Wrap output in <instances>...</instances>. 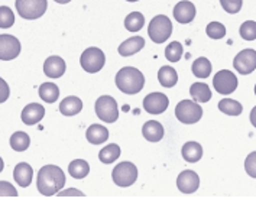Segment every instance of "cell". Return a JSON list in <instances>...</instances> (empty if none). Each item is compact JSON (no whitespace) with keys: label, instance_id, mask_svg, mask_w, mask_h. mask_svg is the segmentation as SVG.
I'll list each match as a JSON object with an SVG mask.
<instances>
[{"label":"cell","instance_id":"obj_1","mask_svg":"<svg viewBox=\"0 0 256 224\" xmlns=\"http://www.w3.org/2000/svg\"><path fill=\"white\" fill-rule=\"evenodd\" d=\"M66 184V174L56 165H45L38 172L36 186L42 196L51 197L60 192Z\"/></svg>","mask_w":256,"mask_h":224},{"label":"cell","instance_id":"obj_2","mask_svg":"<svg viewBox=\"0 0 256 224\" xmlns=\"http://www.w3.org/2000/svg\"><path fill=\"white\" fill-rule=\"evenodd\" d=\"M116 86L124 94H138L145 86V76L135 66H123L116 74Z\"/></svg>","mask_w":256,"mask_h":224},{"label":"cell","instance_id":"obj_3","mask_svg":"<svg viewBox=\"0 0 256 224\" xmlns=\"http://www.w3.org/2000/svg\"><path fill=\"white\" fill-rule=\"evenodd\" d=\"M172 34V24L168 16L158 14L155 16L148 26V35L155 44H164Z\"/></svg>","mask_w":256,"mask_h":224},{"label":"cell","instance_id":"obj_4","mask_svg":"<svg viewBox=\"0 0 256 224\" xmlns=\"http://www.w3.org/2000/svg\"><path fill=\"white\" fill-rule=\"evenodd\" d=\"M18 14L28 20H35L46 12V0H16L14 3Z\"/></svg>","mask_w":256,"mask_h":224},{"label":"cell","instance_id":"obj_5","mask_svg":"<svg viewBox=\"0 0 256 224\" xmlns=\"http://www.w3.org/2000/svg\"><path fill=\"white\" fill-rule=\"evenodd\" d=\"M112 178H113V182L119 186H130V185L135 184V181L138 180V168L132 162H120L118 164L113 172H112Z\"/></svg>","mask_w":256,"mask_h":224},{"label":"cell","instance_id":"obj_6","mask_svg":"<svg viewBox=\"0 0 256 224\" xmlns=\"http://www.w3.org/2000/svg\"><path fill=\"white\" fill-rule=\"evenodd\" d=\"M176 116L184 124H194L202 118V108L192 100H182L176 104Z\"/></svg>","mask_w":256,"mask_h":224},{"label":"cell","instance_id":"obj_7","mask_svg":"<svg viewBox=\"0 0 256 224\" xmlns=\"http://www.w3.org/2000/svg\"><path fill=\"white\" fill-rule=\"evenodd\" d=\"M104 62H106V56H104V52L100 48L90 46L81 54V66H82L84 71H87L90 74L98 72L104 66Z\"/></svg>","mask_w":256,"mask_h":224},{"label":"cell","instance_id":"obj_8","mask_svg":"<svg viewBox=\"0 0 256 224\" xmlns=\"http://www.w3.org/2000/svg\"><path fill=\"white\" fill-rule=\"evenodd\" d=\"M96 114L106 123H114L119 119V107L113 97L102 96L96 102Z\"/></svg>","mask_w":256,"mask_h":224},{"label":"cell","instance_id":"obj_9","mask_svg":"<svg viewBox=\"0 0 256 224\" xmlns=\"http://www.w3.org/2000/svg\"><path fill=\"white\" fill-rule=\"evenodd\" d=\"M213 86H214V90L218 94L229 96V94H232V92L238 88L239 82H238V77L232 71H229V70H222V71H218L216 76H214Z\"/></svg>","mask_w":256,"mask_h":224},{"label":"cell","instance_id":"obj_10","mask_svg":"<svg viewBox=\"0 0 256 224\" xmlns=\"http://www.w3.org/2000/svg\"><path fill=\"white\" fill-rule=\"evenodd\" d=\"M233 66L234 70L242 74L248 76L252 74L256 70V51L255 50H243L238 54L233 60Z\"/></svg>","mask_w":256,"mask_h":224},{"label":"cell","instance_id":"obj_11","mask_svg":"<svg viewBox=\"0 0 256 224\" xmlns=\"http://www.w3.org/2000/svg\"><path fill=\"white\" fill-rule=\"evenodd\" d=\"M20 54V42L14 35H0V60L12 61Z\"/></svg>","mask_w":256,"mask_h":224},{"label":"cell","instance_id":"obj_12","mask_svg":"<svg viewBox=\"0 0 256 224\" xmlns=\"http://www.w3.org/2000/svg\"><path fill=\"white\" fill-rule=\"evenodd\" d=\"M170 104L168 97L164 92H150L144 100V108L149 114H161Z\"/></svg>","mask_w":256,"mask_h":224},{"label":"cell","instance_id":"obj_13","mask_svg":"<svg viewBox=\"0 0 256 224\" xmlns=\"http://www.w3.org/2000/svg\"><path fill=\"white\" fill-rule=\"evenodd\" d=\"M176 186L184 194L196 192L200 186V178H198L197 172L191 171V170H186L181 172L176 178Z\"/></svg>","mask_w":256,"mask_h":224},{"label":"cell","instance_id":"obj_14","mask_svg":"<svg viewBox=\"0 0 256 224\" xmlns=\"http://www.w3.org/2000/svg\"><path fill=\"white\" fill-rule=\"evenodd\" d=\"M174 18L178 24L187 25L190 22H192L196 18V6L188 0L178 2L174 8Z\"/></svg>","mask_w":256,"mask_h":224},{"label":"cell","instance_id":"obj_15","mask_svg":"<svg viewBox=\"0 0 256 224\" xmlns=\"http://www.w3.org/2000/svg\"><path fill=\"white\" fill-rule=\"evenodd\" d=\"M66 68H67L66 61L58 55L48 56L44 62V72L50 78H60L66 72Z\"/></svg>","mask_w":256,"mask_h":224},{"label":"cell","instance_id":"obj_16","mask_svg":"<svg viewBox=\"0 0 256 224\" xmlns=\"http://www.w3.org/2000/svg\"><path fill=\"white\" fill-rule=\"evenodd\" d=\"M45 116V107L38 104V103H30L22 110V122L28 126H34L36 123H40V120Z\"/></svg>","mask_w":256,"mask_h":224},{"label":"cell","instance_id":"obj_17","mask_svg":"<svg viewBox=\"0 0 256 224\" xmlns=\"http://www.w3.org/2000/svg\"><path fill=\"white\" fill-rule=\"evenodd\" d=\"M14 181L18 182V185H20L22 188H26L32 182L34 178V170L32 166L26 164V162H20L14 166Z\"/></svg>","mask_w":256,"mask_h":224},{"label":"cell","instance_id":"obj_18","mask_svg":"<svg viewBox=\"0 0 256 224\" xmlns=\"http://www.w3.org/2000/svg\"><path fill=\"white\" fill-rule=\"evenodd\" d=\"M142 134L149 142H160L164 138V126L156 120H148L142 128Z\"/></svg>","mask_w":256,"mask_h":224},{"label":"cell","instance_id":"obj_19","mask_svg":"<svg viewBox=\"0 0 256 224\" xmlns=\"http://www.w3.org/2000/svg\"><path fill=\"white\" fill-rule=\"evenodd\" d=\"M144 46H145V40L142 36H134L122 42L118 51L122 56H130L134 54L139 52Z\"/></svg>","mask_w":256,"mask_h":224},{"label":"cell","instance_id":"obj_20","mask_svg":"<svg viewBox=\"0 0 256 224\" xmlns=\"http://www.w3.org/2000/svg\"><path fill=\"white\" fill-rule=\"evenodd\" d=\"M81 110H82V102H81L78 97L76 96H70V97H66L61 104H60V112L64 114V116H76L78 114Z\"/></svg>","mask_w":256,"mask_h":224},{"label":"cell","instance_id":"obj_21","mask_svg":"<svg viewBox=\"0 0 256 224\" xmlns=\"http://www.w3.org/2000/svg\"><path fill=\"white\" fill-rule=\"evenodd\" d=\"M86 138L93 145H102L108 139V130L102 124H92L86 132Z\"/></svg>","mask_w":256,"mask_h":224},{"label":"cell","instance_id":"obj_22","mask_svg":"<svg viewBox=\"0 0 256 224\" xmlns=\"http://www.w3.org/2000/svg\"><path fill=\"white\" fill-rule=\"evenodd\" d=\"M190 94L196 103H207L212 98V90L204 82H194L190 88Z\"/></svg>","mask_w":256,"mask_h":224},{"label":"cell","instance_id":"obj_23","mask_svg":"<svg viewBox=\"0 0 256 224\" xmlns=\"http://www.w3.org/2000/svg\"><path fill=\"white\" fill-rule=\"evenodd\" d=\"M181 155L187 162H198L202 156V146L197 142H187L181 149Z\"/></svg>","mask_w":256,"mask_h":224},{"label":"cell","instance_id":"obj_24","mask_svg":"<svg viewBox=\"0 0 256 224\" xmlns=\"http://www.w3.org/2000/svg\"><path fill=\"white\" fill-rule=\"evenodd\" d=\"M158 81L161 82L162 87L171 88L178 82V74L172 66H164L158 71Z\"/></svg>","mask_w":256,"mask_h":224},{"label":"cell","instance_id":"obj_25","mask_svg":"<svg viewBox=\"0 0 256 224\" xmlns=\"http://www.w3.org/2000/svg\"><path fill=\"white\" fill-rule=\"evenodd\" d=\"M68 172L72 178L76 180H82L88 175L90 172V165L84 159H76L68 165Z\"/></svg>","mask_w":256,"mask_h":224},{"label":"cell","instance_id":"obj_26","mask_svg":"<svg viewBox=\"0 0 256 224\" xmlns=\"http://www.w3.org/2000/svg\"><path fill=\"white\" fill-rule=\"evenodd\" d=\"M38 92L45 103H55L60 97V88L54 82H44L40 87Z\"/></svg>","mask_w":256,"mask_h":224},{"label":"cell","instance_id":"obj_27","mask_svg":"<svg viewBox=\"0 0 256 224\" xmlns=\"http://www.w3.org/2000/svg\"><path fill=\"white\" fill-rule=\"evenodd\" d=\"M191 70H192V74L196 77H198V78H207L212 74V62L207 58L200 56V58H197L192 62Z\"/></svg>","mask_w":256,"mask_h":224},{"label":"cell","instance_id":"obj_28","mask_svg":"<svg viewBox=\"0 0 256 224\" xmlns=\"http://www.w3.org/2000/svg\"><path fill=\"white\" fill-rule=\"evenodd\" d=\"M119 156H120V146L116 145V144H110V145L104 146L98 154V159L103 164H113Z\"/></svg>","mask_w":256,"mask_h":224},{"label":"cell","instance_id":"obj_29","mask_svg":"<svg viewBox=\"0 0 256 224\" xmlns=\"http://www.w3.org/2000/svg\"><path fill=\"white\" fill-rule=\"evenodd\" d=\"M144 25H145V16L140 12H132L124 19V28L129 32H138L144 28Z\"/></svg>","mask_w":256,"mask_h":224},{"label":"cell","instance_id":"obj_30","mask_svg":"<svg viewBox=\"0 0 256 224\" xmlns=\"http://www.w3.org/2000/svg\"><path fill=\"white\" fill-rule=\"evenodd\" d=\"M218 108L222 113L228 114V116H239L242 113L243 107L239 102L232 100V98H223L218 103Z\"/></svg>","mask_w":256,"mask_h":224},{"label":"cell","instance_id":"obj_31","mask_svg":"<svg viewBox=\"0 0 256 224\" xmlns=\"http://www.w3.org/2000/svg\"><path fill=\"white\" fill-rule=\"evenodd\" d=\"M30 145L29 134L25 132H14L10 136V146L16 152H25Z\"/></svg>","mask_w":256,"mask_h":224},{"label":"cell","instance_id":"obj_32","mask_svg":"<svg viewBox=\"0 0 256 224\" xmlns=\"http://www.w3.org/2000/svg\"><path fill=\"white\" fill-rule=\"evenodd\" d=\"M182 56V45L180 42H171L166 50H165V58L170 61V62H178Z\"/></svg>","mask_w":256,"mask_h":224},{"label":"cell","instance_id":"obj_33","mask_svg":"<svg viewBox=\"0 0 256 224\" xmlns=\"http://www.w3.org/2000/svg\"><path fill=\"white\" fill-rule=\"evenodd\" d=\"M206 34L212 40H222L226 36V28L220 22H210L206 28Z\"/></svg>","mask_w":256,"mask_h":224},{"label":"cell","instance_id":"obj_34","mask_svg":"<svg viewBox=\"0 0 256 224\" xmlns=\"http://www.w3.org/2000/svg\"><path fill=\"white\" fill-rule=\"evenodd\" d=\"M239 34L244 40H256V22L255 20H246L240 25Z\"/></svg>","mask_w":256,"mask_h":224},{"label":"cell","instance_id":"obj_35","mask_svg":"<svg viewBox=\"0 0 256 224\" xmlns=\"http://www.w3.org/2000/svg\"><path fill=\"white\" fill-rule=\"evenodd\" d=\"M14 24V14L10 8L8 6H0V28L8 29L12 28Z\"/></svg>","mask_w":256,"mask_h":224},{"label":"cell","instance_id":"obj_36","mask_svg":"<svg viewBox=\"0 0 256 224\" xmlns=\"http://www.w3.org/2000/svg\"><path fill=\"white\" fill-rule=\"evenodd\" d=\"M220 4L222 8L230 14H238L240 12L243 4V0H220Z\"/></svg>","mask_w":256,"mask_h":224},{"label":"cell","instance_id":"obj_37","mask_svg":"<svg viewBox=\"0 0 256 224\" xmlns=\"http://www.w3.org/2000/svg\"><path fill=\"white\" fill-rule=\"evenodd\" d=\"M244 170H246L249 176L256 180V150L248 155V158L244 160Z\"/></svg>","mask_w":256,"mask_h":224},{"label":"cell","instance_id":"obj_38","mask_svg":"<svg viewBox=\"0 0 256 224\" xmlns=\"http://www.w3.org/2000/svg\"><path fill=\"white\" fill-rule=\"evenodd\" d=\"M0 197H18V191L8 181H0Z\"/></svg>","mask_w":256,"mask_h":224},{"label":"cell","instance_id":"obj_39","mask_svg":"<svg viewBox=\"0 0 256 224\" xmlns=\"http://www.w3.org/2000/svg\"><path fill=\"white\" fill-rule=\"evenodd\" d=\"M10 96V90H9V86L4 80L0 77V103H4Z\"/></svg>","mask_w":256,"mask_h":224},{"label":"cell","instance_id":"obj_40","mask_svg":"<svg viewBox=\"0 0 256 224\" xmlns=\"http://www.w3.org/2000/svg\"><path fill=\"white\" fill-rule=\"evenodd\" d=\"M58 196H78V197H82L84 194H82L81 191H78V190L71 188V190H68V191H60Z\"/></svg>","mask_w":256,"mask_h":224},{"label":"cell","instance_id":"obj_41","mask_svg":"<svg viewBox=\"0 0 256 224\" xmlns=\"http://www.w3.org/2000/svg\"><path fill=\"white\" fill-rule=\"evenodd\" d=\"M250 123L256 128V106L252 108V112H250Z\"/></svg>","mask_w":256,"mask_h":224},{"label":"cell","instance_id":"obj_42","mask_svg":"<svg viewBox=\"0 0 256 224\" xmlns=\"http://www.w3.org/2000/svg\"><path fill=\"white\" fill-rule=\"evenodd\" d=\"M56 3H60V4H66V3H70L71 0H54Z\"/></svg>","mask_w":256,"mask_h":224},{"label":"cell","instance_id":"obj_43","mask_svg":"<svg viewBox=\"0 0 256 224\" xmlns=\"http://www.w3.org/2000/svg\"><path fill=\"white\" fill-rule=\"evenodd\" d=\"M3 168H4V164H3V159L0 158V172L3 171Z\"/></svg>","mask_w":256,"mask_h":224},{"label":"cell","instance_id":"obj_44","mask_svg":"<svg viewBox=\"0 0 256 224\" xmlns=\"http://www.w3.org/2000/svg\"><path fill=\"white\" fill-rule=\"evenodd\" d=\"M126 2H132L134 3V2H139V0H126Z\"/></svg>","mask_w":256,"mask_h":224},{"label":"cell","instance_id":"obj_45","mask_svg":"<svg viewBox=\"0 0 256 224\" xmlns=\"http://www.w3.org/2000/svg\"><path fill=\"white\" fill-rule=\"evenodd\" d=\"M255 94H256V86H255Z\"/></svg>","mask_w":256,"mask_h":224}]
</instances>
